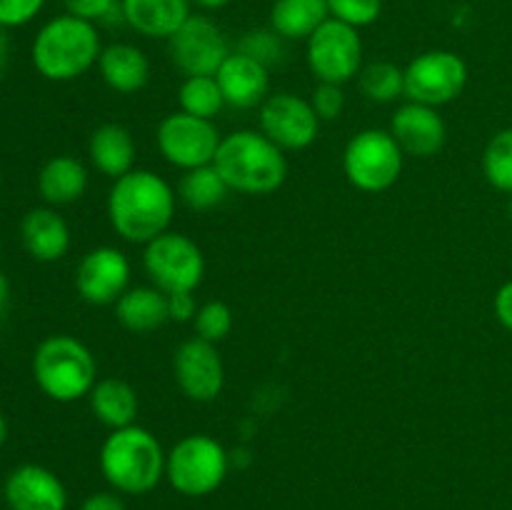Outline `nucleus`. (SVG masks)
Masks as SVG:
<instances>
[{
  "mask_svg": "<svg viewBox=\"0 0 512 510\" xmlns=\"http://www.w3.org/2000/svg\"><path fill=\"white\" fill-rule=\"evenodd\" d=\"M320 123L310 100L295 93L268 95L260 105V133L283 150L310 148L318 140Z\"/></svg>",
  "mask_w": 512,
  "mask_h": 510,
  "instance_id": "obj_13",
  "label": "nucleus"
},
{
  "mask_svg": "<svg viewBox=\"0 0 512 510\" xmlns=\"http://www.w3.org/2000/svg\"><path fill=\"white\" fill-rule=\"evenodd\" d=\"M88 158L100 175L110 180L135 170V138L125 125L105 123L88 140Z\"/></svg>",
  "mask_w": 512,
  "mask_h": 510,
  "instance_id": "obj_22",
  "label": "nucleus"
},
{
  "mask_svg": "<svg viewBox=\"0 0 512 510\" xmlns=\"http://www.w3.org/2000/svg\"><path fill=\"white\" fill-rule=\"evenodd\" d=\"M193 5H198L200 10H205V13H215V10H223L228 8L233 0H190Z\"/></svg>",
  "mask_w": 512,
  "mask_h": 510,
  "instance_id": "obj_41",
  "label": "nucleus"
},
{
  "mask_svg": "<svg viewBox=\"0 0 512 510\" xmlns=\"http://www.w3.org/2000/svg\"><path fill=\"white\" fill-rule=\"evenodd\" d=\"M220 140H223V135L218 133L213 120L195 118L183 110L165 115L158 125V133H155L160 155L183 173L203 168V165H213Z\"/></svg>",
  "mask_w": 512,
  "mask_h": 510,
  "instance_id": "obj_11",
  "label": "nucleus"
},
{
  "mask_svg": "<svg viewBox=\"0 0 512 510\" xmlns=\"http://www.w3.org/2000/svg\"><path fill=\"white\" fill-rule=\"evenodd\" d=\"M33 378L55 403H75L88 398L98 383V363L83 340L65 333L50 335L33 353Z\"/></svg>",
  "mask_w": 512,
  "mask_h": 510,
  "instance_id": "obj_5",
  "label": "nucleus"
},
{
  "mask_svg": "<svg viewBox=\"0 0 512 510\" xmlns=\"http://www.w3.org/2000/svg\"><path fill=\"white\" fill-rule=\"evenodd\" d=\"M215 80L223 90L225 105H230V108H258L270 95V68L238 53V50H233L225 58V63L215 73Z\"/></svg>",
  "mask_w": 512,
  "mask_h": 510,
  "instance_id": "obj_18",
  "label": "nucleus"
},
{
  "mask_svg": "<svg viewBox=\"0 0 512 510\" xmlns=\"http://www.w3.org/2000/svg\"><path fill=\"white\" fill-rule=\"evenodd\" d=\"M495 318L512 333V280L500 285V290L495 293Z\"/></svg>",
  "mask_w": 512,
  "mask_h": 510,
  "instance_id": "obj_38",
  "label": "nucleus"
},
{
  "mask_svg": "<svg viewBox=\"0 0 512 510\" xmlns=\"http://www.w3.org/2000/svg\"><path fill=\"white\" fill-rule=\"evenodd\" d=\"M0 500H3V490H0Z\"/></svg>",
  "mask_w": 512,
  "mask_h": 510,
  "instance_id": "obj_45",
  "label": "nucleus"
},
{
  "mask_svg": "<svg viewBox=\"0 0 512 510\" xmlns=\"http://www.w3.org/2000/svg\"><path fill=\"white\" fill-rule=\"evenodd\" d=\"M173 375L185 398L213 403L225 385V365L218 348L208 340L190 338L173 355Z\"/></svg>",
  "mask_w": 512,
  "mask_h": 510,
  "instance_id": "obj_14",
  "label": "nucleus"
},
{
  "mask_svg": "<svg viewBox=\"0 0 512 510\" xmlns=\"http://www.w3.org/2000/svg\"><path fill=\"white\" fill-rule=\"evenodd\" d=\"M508 215H510V220H512V195H510V203H508Z\"/></svg>",
  "mask_w": 512,
  "mask_h": 510,
  "instance_id": "obj_44",
  "label": "nucleus"
},
{
  "mask_svg": "<svg viewBox=\"0 0 512 510\" xmlns=\"http://www.w3.org/2000/svg\"><path fill=\"white\" fill-rule=\"evenodd\" d=\"M405 153L390 130L368 128L350 138L343 153V170L350 185L363 193H383L398 183Z\"/></svg>",
  "mask_w": 512,
  "mask_h": 510,
  "instance_id": "obj_7",
  "label": "nucleus"
},
{
  "mask_svg": "<svg viewBox=\"0 0 512 510\" xmlns=\"http://www.w3.org/2000/svg\"><path fill=\"white\" fill-rule=\"evenodd\" d=\"M8 298H10V285H8V278H5V275L0 273V313H3L5 305H8Z\"/></svg>",
  "mask_w": 512,
  "mask_h": 510,
  "instance_id": "obj_42",
  "label": "nucleus"
},
{
  "mask_svg": "<svg viewBox=\"0 0 512 510\" xmlns=\"http://www.w3.org/2000/svg\"><path fill=\"white\" fill-rule=\"evenodd\" d=\"M168 53L175 68L190 78V75H215L233 50L213 18L190 15L178 33L168 38Z\"/></svg>",
  "mask_w": 512,
  "mask_h": 510,
  "instance_id": "obj_12",
  "label": "nucleus"
},
{
  "mask_svg": "<svg viewBox=\"0 0 512 510\" xmlns=\"http://www.w3.org/2000/svg\"><path fill=\"white\" fill-rule=\"evenodd\" d=\"M305 43L308 68L318 83L345 85L363 70L360 33L340 20H325Z\"/></svg>",
  "mask_w": 512,
  "mask_h": 510,
  "instance_id": "obj_9",
  "label": "nucleus"
},
{
  "mask_svg": "<svg viewBox=\"0 0 512 510\" xmlns=\"http://www.w3.org/2000/svg\"><path fill=\"white\" fill-rule=\"evenodd\" d=\"M180 110L195 118L213 120L225 108L223 90H220L215 75H190L183 80L178 90Z\"/></svg>",
  "mask_w": 512,
  "mask_h": 510,
  "instance_id": "obj_28",
  "label": "nucleus"
},
{
  "mask_svg": "<svg viewBox=\"0 0 512 510\" xmlns=\"http://www.w3.org/2000/svg\"><path fill=\"white\" fill-rule=\"evenodd\" d=\"M178 195L153 170L135 168L113 180L108 193V220L115 233L135 245H148L168 233Z\"/></svg>",
  "mask_w": 512,
  "mask_h": 510,
  "instance_id": "obj_1",
  "label": "nucleus"
},
{
  "mask_svg": "<svg viewBox=\"0 0 512 510\" xmlns=\"http://www.w3.org/2000/svg\"><path fill=\"white\" fill-rule=\"evenodd\" d=\"M20 240L38 263H55L70 250V228L55 208H33L20 223Z\"/></svg>",
  "mask_w": 512,
  "mask_h": 510,
  "instance_id": "obj_19",
  "label": "nucleus"
},
{
  "mask_svg": "<svg viewBox=\"0 0 512 510\" xmlns=\"http://www.w3.org/2000/svg\"><path fill=\"white\" fill-rule=\"evenodd\" d=\"M190 0H120L123 23L143 38L168 40L190 18Z\"/></svg>",
  "mask_w": 512,
  "mask_h": 510,
  "instance_id": "obj_20",
  "label": "nucleus"
},
{
  "mask_svg": "<svg viewBox=\"0 0 512 510\" xmlns=\"http://www.w3.org/2000/svg\"><path fill=\"white\" fill-rule=\"evenodd\" d=\"M483 173L500 193L512 195V128L498 130L483 153Z\"/></svg>",
  "mask_w": 512,
  "mask_h": 510,
  "instance_id": "obj_30",
  "label": "nucleus"
},
{
  "mask_svg": "<svg viewBox=\"0 0 512 510\" xmlns=\"http://www.w3.org/2000/svg\"><path fill=\"white\" fill-rule=\"evenodd\" d=\"M310 105H313L315 115H318L320 120L340 118V113H343L345 108L343 85L318 83L313 90V98H310Z\"/></svg>",
  "mask_w": 512,
  "mask_h": 510,
  "instance_id": "obj_35",
  "label": "nucleus"
},
{
  "mask_svg": "<svg viewBox=\"0 0 512 510\" xmlns=\"http://www.w3.org/2000/svg\"><path fill=\"white\" fill-rule=\"evenodd\" d=\"M45 0H0V25L3 28H20L38 18Z\"/></svg>",
  "mask_w": 512,
  "mask_h": 510,
  "instance_id": "obj_36",
  "label": "nucleus"
},
{
  "mask_svg": "<svg viewBox=\"0 0 512 510\" xmlns=\"http://www.w3.org/2000/svg\"><path fill=\"white\" fill-rule=\"evenodd\" d=\"M8 63H10L8 28H3V25H0V78H3V73L8 70Z\"/></svg>",
  "mask_w": 512,
  "mask_h": 510,
  "instance_id": "obj_40",
  "label": "nucleus"
},
{
  "mask_svg": "<svg viewBox=\"0 0 512 510\" xmlns=\"http://www.w3.org/2000/svg\"><path fill=\"white\" fill-rule=\"evenodd\" d=\"M115 318L130 333H153L170 320L168 293L155 285L128 288L115 303Z\"/></svg>",
  "mask_w": 512,
  "mask_h": 510,
  "instance_id": "obj_24",
  "label": "nucleus"
},
{
  "mask_svg": "<svg viewBox=\"0 0 512 510\" xmlns=\"http://www.w3.org/2000/svg\"><path fill=\"white\" fill-rule=\"evenodd\" d=\"M103 43L98 25L63 13L38 30L30 48L35 70L53 83H70L98 65Z\"/></svg>",
  "mask_w": 512,
  "mask_h": 510,
  "instance_id": "obj_3",
  "label": "nucleus"
},
{
  "mask_svg": "<svg viewBox=\"0 0 512 510\" xmlns=\"http://www.w3.org/2000/svg\"><path fill=\"white\" fill-rule=\"evenodd\" d=\"M238 53L258 60L265 68H273V65L283 63L285 60V38H280L273 28L248 30V33L238 40Z\"/></svg>",
  "mask_w": 512,
  "mask_h": 510,
  "instance_id": "obj_31",
  "label": "nucleus"
},
{
  "mask_svg": "<svg viewBox=\"0 0 512 510\" xmlns=\"http://www.w3.org/2000/svg\"><path fill=\"white\" fill-rule=\"evenodd\" d=\"M80 510H125V503L118 493L100 490V493L88 495L83 500V505H80Z\"/></svg>",
  "mask_w": 512,
  "mask_h": 510,
  "instance_id": "obj_39",
  "label": "nucleus"
},
{
  "mask_svg": "<svg viewBox=\"0 0 512 510\" xmlns=\"http://www.w3.org/2000/svg\"><path fill=\"white\" fill-rule=\"evenodd\" d=\"M325 20L328 0H275L270 8V28L285 40H308Z\"/></svg>",
  "mask_w": 512,
  "mask_h": 510,
  "instance_id": "obj_26",
  "label": "nucleus"
},
{
  "mask_svg": "<svg viewBox=\"0 0 512 510\" xmlns=\"http://www.w3.org/2000/svg\"><path fill=\"white\" fill-rule=\"evenodd\" d=\"M3 498L10 510H65L68 490L63 480L45 465H18L5 478Z\"/></svg>",
  "mask_w": 512,
  "mask_h": 510,
  "instance_id": "obj_17",
  "label": "nucleus"
},
{
  "mask_svg": "<svg viewBox=\"0 0 512 510\" xmlns=\"http://www.w3.org/2000/svg\"><path fill=\"white\" fill-rule=\"evenodd\" d=\"M195 338L208 340V343H220L233 330V310L220 300H210L198 308V315L193 320Z\"/></svg>",
  "mask_w": 512,
  "mask_h": 510,
  "instance_id": "obj_32",
  "label": "nucleus"
},
{
  "mask_svg": "<svg viewBox=\"0 0 512 510\" xmlns=\"http://www.w3.org/2000/svg\"><path fill=\"white\" fill-rule=\"evenodd\" d=\"M213 165L228 188L243 195H270L288 178L285 150L260 130L223 135Z\"/></svg>",
  "mask_w": 512,
  "mask_h": 510,
  "instance_id": "obj_2",
  "label": "nucleus"
},
{
  "mask_svg": "<svg viewBox=\"0 0 512 510\" xmlns=\"http://www.w3.org/2000/svg\"><path fill=\"white\" fill-rule=\"evenodd\" d=\"M228 193V183H225L215 165L185 170L178 183V198L195 213H208V210L223 205Z\"/></svg>",
  "mask_w": 512,
  "mask_h": 510,
  "instance_id": "obj_27",
  "label": "nucleus"
},
{
  "mask_svg": "<svg viewBox=\"0 0 512 510\" xmlns=\"http://www.w3.org/2000/svg\"><path fill=\"white\" fill-rule=\"evenodd\" d=\"M143 268L150 283L163 293H193L203 283L205 255L188 235L168 230L145 245Z\"/></svg>",
  "mask_w": 512,
  "mask_h": 510,
  "instance_id": "obj_8",
  "label": "nucleus"
},
{
  "mask_svg": "<svg viewBox=\"0 0 512 510\" xmlns=\"http://www.w3.org/2000/svg\"><path fill=\"white\" fill-rule=\"evenodd\" d=\"M165 458L160 440L140 425L110 430L100 448V473L115 493L145 495L165 478Z\"/></svg>",
  "mask_w": 512,
  "mask_h": 510,
  "instance_id": "obj_4",
  "label": "nucleus"
},
{
  "mask_svg": "<svg viewBox=\"0 0 512 510\" xmlns=\"http://www.w3.org/2000/svg\"><path fill=\"white\" fill-rule=\"evenodd\" d=\"M65 13L78 15L90 23H123L120 0H63Z\"/></svg>",
  "mask_w": 512,
  "mask_h": 510,
  "instance_id": "obj_34",
  "label": "nucleus"
},
{
  "mask_svg": "<svg viewBox=\"0 0 512 510\" xmlns=\"http://www.w3.org/2000/svg\"><path fill=\"white\" fill-rule=\"evenodd\" d=\"M78 295L90 305H115L130 288V260L113 245H100L83 255L75 270Z\"/></svg>",
  "mask_w": 512,
  "mask_h": 510,
  "instance_id": "obj_15",
  "label": "nucleus"
},
{
  "mask_svg": "<svg viewBox=\"0 0 512 510\" xmlns=\"http://www.w3.org/2000/svg\"><path fill=\"white\" fill-rule=\"evenodd\" d=\"M198 308V300H195L190 290H185V293H168V313L170 320H175V323H193Z\"/></svg>",
  "mask_w": 512,
  "mask_h": 510,
  "instance_id": "obj_37",
  "label": "nucleus"
},
{
  "mask_svg": "<svg viewBox=\"0 0 512 510\" xmlns=\"http://www.w3.org/2000/svg\"><path fill=\"white\" fill-rule=\"evenodd\" d=\"M228 468V450L205 433L185 435L168 450L165 458V478L180 495L188 498L215 493L223 485Z\"/></svg>",
  "mask_w": 512,
  "mask_h": 510,
  "instance_id": "obj_6",
  "label": "nucleus"
},
{
  "mask_svg": "<svg viewBox=\"0 0 512 510\" xmlns=\"http://www.w3.org/2000/svg\"><path fill=\"white\" fill-rule=\"evenodd\" d=\"M390 135L405 155L430 158L443 150L445 140H448V128H445V120L438 108L408 100L390 118Z\"/></svg>",
  "mask_w": 512,
  "mask_h": 510,
  "instance_id": "obj_16",
  "label": "nucleus"
},
{
  "mask_svg": "<svg viewBox=\"0 0 512 510\" xmlns=\"http://www.w3.org/2000/svg\"><path fill=\"white\" fill-rule=\"evenodd\" d=\"M103 83L120 95H133L143 90L150 80V60L138 45L113 43L103 48L98 58Z\"/></svg>",
  "mask_w": 512,
  "mask_h": 510,
  "instance_id": "obj_21",
  "label": "nucleus"
},
{
  "mask_svg": "<svg viewBox=\"0 0 512 510\" xmlns=\"http://www.w3.org/2000/svg\"><path fill=\"white\" fill-rule=\"evenodd\" d=\"M88 190V168L73 155H55L40 168L38 193L50 208L78 203Z\"/></svg>",
  "mask_w": 512,
  "mask_h": 510,
  "instance_id": "obj_23",
  "label": "nucleus"
},
{
  "mask_svg": "<svg viewBox=\"0 0 512 510\" xmlns=\"http://www.w3.org/2000/svg\"><path fill=\"white\" fill-rule=\"evenodd\" d=\"M5 440H8V420H5L3 410H0V448L5 445Z\"/></svg>",
  "mask_w": 512,
  "mask_h": 510,
  "instance_id": "obj_43",
  "label": "nucleus"
},
{
  "mask_svg": "<svg viewBox=\"0 0 512 510\" xmlns=\"http://www.w3.org/2000/svg\"><path fill=\"white\" fill-rule=\"evenodd\" d=\"M465 85L468 65L453 50H428L410 60L405 68V98L430 108L453 103Z\"/></svg>",
  "mask_w": 512,
  "mask_h": 510,
  "instance_id": "obj_10",
  "label": "nucleus"
},
{
  "mask_svg": "<svg viewBox=\"0 0 512 510\" xmlns=\"http://www.w3.org/2000/svg\"><path fill=\"white\" fill-rule=\"evenodd\" d=\"M330 18L360 30L373 25L383 13V0H328Z\"/></svg>",
  "mask_w": 512,
  "mask_h": 510,
  "instance_id": "obj_33",
  "label": "nucleus"
},
{
  "mask_svg": "<svg viewBox=\"0 0 512 510\" xmlns=\"http://www.w3.org/2000/svg\"><path fill=\"white\" fill-rule=\"evenodd\" d=\"M90 410H93L95 420L103 423L105 428L120 430L135 425L138 418L140 400L138 393L130 383L120 378H103L93 385L88 395Z\"/></svg>",
  "mask_w": 512,
  "mask_h": 510,
  "instance_id": "obj_25",
  "label": "nucleus"
},
{
  "mask_svg": "<svg viewBox=\"0 0 512 510\" xmlns=\"http://www.w3.org/2000/svg\"><path fill=\"white\" fill-rule=\"evenodd\" d=\"M360 90L373 103H395L405 95V68H398L388 60H378L360 70Z\"/></svg>",
  "mask_w": 512,
  "mask_h": 510,
  "instance_id": "obj_29",
  "label": "nucleus"
}]
</instances>
